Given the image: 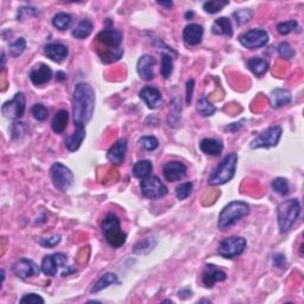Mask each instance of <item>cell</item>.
Masks as SVG:
<instances>
[{
    "label": "cell",
    "instance_id": "obj_17",
    "mask_svg": "<svg viewBox=\"0 0 304 304\" xmlns=\"http://www.w3.org/2000/svg\"><path fill=\"white\" fill-rule=\"evenodd\" d=\"M126 151H128V139L120 138L114 145L107 151L106 157L108 162H111L114 165H120L125 161Z\"/></svg>",
    "mask_w": 304,
    "mask_h": 304
},
{
    "label": "cell",
    "instance_id": "obj_8",
    "mask_svg": "<svg viewBox=\"0 0 304 304\" xmlns=\"http://www.w3.org/2000/svg\"><path fill=\"white\" fill-rule=\"evenodd\" d=\"M282 133H283V129L281 126H271V128L264 130V131L252 140L249 146L251 149H262V147H274L280 143Z\"/></svg>",
    "mask_w": 304,
    "mask_h": 304
},
{
    "label": "cell",
    "instance_id": "obj_4",
    "mask_svg": "<svg viewBox=\"0 0 304 304\" xmlns=\"http://www.w3.org/2000/svg\"><path fill=\"white\" fill-rule=\"evenodd\" d=\"M238 165V155L235 152L227 155L225 158L222 159L221 163L213 170L208 179V183L211 186H222L232 181V179L235 176V171H237Z\"/></svg>",
    "mask_w": 304,
    "mask_h": 304
},
{
    "label": "cell",
    "instance_id": "obj_23",
    "mask_svg": "<svg viewBox=\"0 0 304 304\" xmlns=\"http://www.w3.org/2000/svg\"><path fill=\"white\" fill-rule=\"evenodd\" d=\"M292 101L291 92L284 88H276L270 93V104L272 108H281Z\"/></svg>",
    "mask_w": 304,
    "mask_h": 304
},
{
    "label": "cell",
    "instance_id": "obj_54",
    "mask_svg": "<svg viewBox=\"0 0 304 304\" xmlns=\"http://www.w3.org/2000/svg\"><path fill=\"white\" fill-rule=\"evenodd\" d=\"M193 16H194V13H193V12H188V13L186 14V18H187V19H189V17L191 18Z\"/></svg>",
    "mask_w": 304,
    "mask_h": 304
},
{
    "label": "cell",
    "instance_id": "obj_31",
    "mask_svg": "<svg viewBox=\"0 0 304 304\" xmlns=\"http://www.w3.org/2000/svg\"><path fill=\"white\" fill-rule=\"evenodd\" d=\"M93 31V21L90 19H82L73 30V37L76 39H85L92 34Z\"/></svg>",
    "mask_w": 304,
    "mask_h": 304
},
{
    "label": "cell",
    "instance_id": "obj_6",
    "mask_svg": "<svg viewBox=\"0 0 304 304\" xmlns=\"http://www.w3.org/2000/svg\"><path fill=\"white\" fill-rule=\"evenodd\" d=\"M103 233L108 244L113 248H119L126 242L128 235L121 231L120 220L114 213H108L103 221Z\"/></svg>",
    "mask_w": 304,
    "mask_h": 304
},
{
    "label": "cell",
    "instance_id": "obj_15",
    "mask_svg": "<svg viewBox=\"0 0 304 304\" xmlns=\"http://www.w3.org/2000/svg\"><path fill=\"white\" fill-rule=\"evenodd\" d=\"M227 280L226 272L216 267L214 264H207L202 273V283L206 288L212 289L216 282H223Z\"/></svg>",
    "mask_w": 304,
    "mask_h": 304
},
{
    "label": "cell",
    "instance_id": "obj_51",
    "mask_svg": "<svg viewBox=\"0 0 304 304\" xmlns=\"http://www.w3.org/2000/svg\"><path fill=\"white\" fill-rule=\"evenodd\" d=\"M57 80H59V81H63V80H66V74H64L63 71H57Z\"/></svg>",
    "mask_w": 304,
    "mask_h": 304
},
{
    "label": "cell",
    "instance_id": "obj_16",
    "mask_svg": "<svg viewBox=\"0 0 304 304\" xmlns=\"http://www.w3.org/2000/svg\"><path fill=\"white\" fill-rule=\"evenodd\" d=\"M163 173H164V177L166 181L169 182H176V181H180L183 179L187 173V166L183 164L182 162L179 161H171L166 163L163 168Z\"/></svg>",
    "mask_w": 304,
    "mask_h": 304
},
{
    "label": "cell",
    "instance_id": "obj_21",
    "mask_svg": "<svg viewBox=\"0 0 304 304\" xmlns=\"http://www.w3.org/2000/svg\"><path fill=\"white\" fill-rule=\"evenodd\" d=\"M44 54L49 60L56 63H62L69 55V50L61 43H50L44 46Z\"/></svg>",
    "mask_w": 304,
    "mask_h": 304
},
{
    "label": "cell",
    "instance_id": "obj_47",
    "mask_svg": "<svg viewBox=\"0 0 304 304\" xmlns=\"http://www.w3.org/2000/svg\"><path fill=\"white\" fill-rule=\"evenodd\" d=\"M272 263L274 266L281 267V269H284V267H287V265H288L287 257H285L283 253H276V255H273V257H272Z\"/></svg>",
    "mask_w": 304,
    "mask_h": 304
},
{
    "label": "cell",
    "instance_id": "obj_18",
    "mask_svg": "<svg viewBox=\"0 0 304 304\" xmlns=\"http://www.w3.org/2000/svg\"><path fill=\"white\" fill-rule=\"evenodd\" d=\"M205 30L204 28L201 27L200 24H188L186 28H184L182 37L183 41L186 42V44L195 46L198 45L202 42V37H204Z\"/></svg>",
    "mask_w": 304,
    "mask_h": 304
},
{
    "label": "cell",
    "instance_id": "obj_48",
    "mask_svg": "<svg viewBox=\"0 0 304 304\" xmlns=\"http://www.w3.org/2000/svg\"><path fill=\"white\" fill-rule=\"evenodd\" d=\"M194 85L195 81L194 79H190L189 81L187 82V93H186V101L188 105L191 104V100H193V93H194Z\"/></svg>",
    "mask_w": 304,
    "mask_h": 304
},
{
    "label": "cell",
    "instance_id": "obj_5",
    "mask_svg": "<svg viewBox=\"0 0 304 304\" xmlns=\"http://www.w3.org/2000/svg\"><path fill=\"white\" fill-rule=\"evenodd\" d=\"M301 214V205L296 198H290L278 206L277 219L281 233H287L295 225L296 220Z\"/></svg>",
    "mask_w": 304,
    "mask_h": 304
},
{
    "label": "cell",
    "instance_id": "obj_35",
    "mask_svg": "<svg viewBox=\"0 0 304 304\" xmlns=\"http://www.w3.org/2000/svg\"><path fill=\"white\" fill-rule=\"evenodd\" d=\"M271 187L281 196H287L290 193V184H289L288 180L284 179V177H277V179H274L272 183H271Z\"/></svg>",
    "mask_w": 304,
    "mask_h": 304
},
{
    "label": "cell",
    "instance_id": "obj_42",
    "mask_svg": "<svg viewBox=\"0 0 304 304\" xmlns=\"http://www.w3.org/2000/svg\"><path fill=\"white\" fill-rule=\"evenodd\" d=\"M297 28H298V23L294 19L282 21V23L277 25V30L281 35H289L290 32L295 31Z\"/></svg>",
    "mask_w": 304,
    "mask_h": 304
},
{
    "label": "cell",
    "instance_id": "obj_44",
    "mask_svg": "<svg viewBox=\"0 0 304 304\" xmlns=\"http://www.w3.org/2000/svg\"><path fill=\"white\" fill-rule=\"evenodd\" d=\"M61 239H62L61 238V235H54V237H49V238H41L38 239V244L45 248H53L60 244Z\"/></svg>",
    "mask_w": 304,
    "mask_h": 304
},
{
    "label": "cell",
    "instance_id": "obj_38",
    "mask_svg": "<svg viewBox=\"0 0 304 304\" xmlns=\"http://www.w3.org/2000/svg\"><path fill=\"white\" fill-rule=\"evenodd\" d=\"M230 2H222V0H211V2H206L204 4V10L209 14L218 13L221 11L223 7L227 6Z\"/></svg>",
    "mask_w": 304,
    "mask_h": 304
},
{
    "label": "cell",
    "instance_id": "obj_24",
    "mask_svg": "<svg viewBox=\"0 0 304 304\" xmlns=\"http://www.w3.org/2000/svg\"><path fill=\"white\" fill-rule=\"evenodd\" d=\"M86 138V125L75 124V131L71 136L67 137L66 146L70 152H75L80 149L83 140Z\"/></svg>",
    "mask_w": 304,
    "mask_h": 304
},
{
    "label": "cell",
    "instance_id": "obj_29",
    "mask_svg": "<svg viewBox=\"0 0 304 304\" xmlns=\"http://www.w3.org/2000/svg\"><path fill=\"white\" fill-rule=\"evenodd\" d=\"M154 169V165H152V162L149 159H143V161L137 162L135 165H133L132 169V175L136 177V179H146V177L150 176V173Z\"/></svg>",
    "mask_w": 304,
    "mask_h": 304
},
{
    "label": "cell",
    "instance_id": "obj_10",
    "mask_svg": "<svg viewBox=\"0 0 304 304\" xmlns=\"http://www.w3.org/2000/svg\"><path fill=\"white\" fill-rule=\"evenodd\" d=\"M68 267H69L68 266V259L63 253H55V255L44 257L41 265L42 272L49 277L56 276L60 269H64L62 276L66 277Z\"/></svg>",
    "mask_w": 304,
    "mask_h": 304
},
{
    "label": "cell",
    "instance_id": "obj_19",
    "mask_svg": "<svg viewBox=\"0 0 304 304\" xmlns=\"http://www.w3.org/2000/svg\"><path fill=\"white\" fill-rule=\"evenodd\" d=\"M156 64V59L151 55H143L137 62V71L140 79L144 81H151L155 78L154 66Z\"/></svg>",
    "mask_w": 304,
    "mask_h": 304
},
{
    "label": "cell",
    "instance_id": "obj_46",
    "mask_svg": "<svg viewBox=\"0 0 304 304\" xmlns=\"http://www.w3.org/2000/svg\"><path fill=\"white\" fill-rule=\"evenodd\" d=\"M21 304H25V303H30V304H44V298L42 297V296H39L37 294H27L25 296H23V297L20 298L19 301Z\"/></svg>",
    "mask_w": 304,
    "mask_h": 304
},
{
    "label": "cell",
    "instance_id": "obj_2",
    "mask_svg": "<svg viewBox=\"0 0 304 304\" xmlns=\"http://www.w3.org/2000/svg\"><path fill=\"white\" fill-rule=\"evenodd\" d=\"M96 42L99 44L97 54L104 63H113L121 59L124 54L121 32L113 28L104 29L97 34Z\"/></svg>",
    "mask_w": 304,
    "mask_h": 304
},
{
    "label": "cell",
    "instance_id": "obj_33",
    "mask_svg": "<svg viewBox=\"0 0 304 304\" xmlns=\"http://www.w3.org/2000/svg\"><path fill=\"white\" fill-rule=\"evenodd\" d=\"M196 108H197V112L202 115V117H212V115L216 112V110H218L214 105L209 103L207 96H206L205 94H202V95L198 97Z\"/></svg>",
    "mask_w": 304,
    "mask_h": 304
},
{
    "label": "cell",
    "instance_id": "obj_45",
    "mask_svg": "<svg viewBox=\"0 0 304 304\" xmlns=\"http://www.w3.org/2000/svg\"><path fill=\"white\" fill-rule=\"evenodd\" d=\"M233 16L235 17V20H237L238 24H244L247 23V21L251 20V18L253 16L251 10H239L237 12L233 13Z\"/></svg>",
    "mask_w": 304,
    "mask_h": 304
},
{
    "label": "cell",
    "instance_id": "obj_9",
    "mask_svg": "<svg viewBox=\"0 0 304 304\" xmlns=\"http://www.w3.org/2000/svg\"><path fill=\"white\" fill-rule=\"evenodd\" d=\"M246 245H247V241H246L245 238L230 237L220 242L218 247V253L222 258L233 259L235 257L242 255V252H244L246 248Z\"/></svg>",
    "mask_w": 304,
    "mask_h": 304
},
{
    "label": "cell",
    "instance_id": "obj_28",
    "mask_svg": "<svg viewBox=\"0 0 304 304\" xmlns=\"http://www.w3.org/2000/svg\"><path fill=\"white\" fill-rule=\"evenodd\" d=\"M68 121H69V113L66 110H61L55 114L53 119L52 129L55 133H63L64 130L67 129Z\"/></svg>",
    "mask_w": 304,
    "mask_h": 304
},
{
    "label": "cell",
    "instance_id": "obj_53",
    "mask_svg": "<svg viewBox=\"0 0 304 304\" xmlns=\"http://www.w3.org/2000/svg\"><path fill=\"white\" fill-rule=\"evenodd\" d=\"M4 281H5V271L2 269V284L4 283Z\"/></svg>",
    "mask_w": 304,
    "mask_h": 304
},
{
    "label": "cell",
    "instance_id": "obj_50",
    "mask_svg": "<svg viewBox=\"0 0 304 304\" xmlns=\"http://www.w3.org/2000/svg\"><path fill=\"white\" fill-rule=\"evenodd\" d=\"M191 296H193V291H191L189 288H184L182 290L179 291V297L181 299H188L190 298Z\"/></svg>",
    "mask_w": 304,
    "mask_h": 304
},
{
    "label": "cell",
    "instance_id": "obj_11",
    "mask_svg": "<svg viewBox=\"0 0 304 304\" xmlns=\"http://www.w3.org/2000/svg\"><path fill=\"white\" fill-rule=\"evenodd\" d=\"M269 34L266 30L263 29H252L245 34H242L239 37V42L240 44L246 49H260L263 46H265L269 43Z\"/></svg>",
    "mask_w": 304,
    "mask_h": 304
},
{
    "label": "cell",
    "instance_id": "obj_30",
    "mask_svg": "<svg viewBox=\"0 0 304 304\" xmlns=\"http://www.w3.org/2000/svg\"><path fill=\"white\" fill-rule=\"evenodd\" d=\"M247 68L256 76H262L269 70V62L264 59H259V57H253L247 61Z\"/></svg>",
    "mask_w": 304,
    "mask_h": 304
},
{
    "label": "cell",
    "instance_id": "obj_37",
    "mask_svg": "<svg viewBox=\"0 0 304 304\" xmlns=\"http://www.w3.org/2000/svg\"><path fill=\"white\" fill-rule=\"evenodd\" d=\"M173 70V60L172 57L168 54H163L162 55V68L161 74L165 80H168L172 74Z\"/></svg>",
    "mask_w": 304,
    "mask_h": 304
},
{
    "label": "cell",
    "instance_id": "obj_32",
    "mask_svg": "<svg viewBox=\"0 0 304 304\" xmlns=\"http://www.w3.org/2000/svg\"><path fill=\"white\" fill-rule=\"evenodd\" d=\"M71 23H73V18H71L69 13L59 12L53 17V25L60 31H64L67 29H69Z\"/></svg>",
    "mask_w": 304,
    "mask_h": 304
},
{
    "label": "cell",
    "instance_id": "obj_41",
    "mask_svg": "<svg viewBox=\"0 0 304 304\" xmlns=\"http://www.w3.org/2000/svg\"><path fill=\"white\" fill-rule=\"evenodd\" d=\"M191 191H193V183L190 182L182 183L176 188V197L179 198L180 201H183L186 200L188 196H190Z\"/></svg>",
    "mask_w": 304,
    "mask_h": 304
},
{
    "label": "cell",
    "instance_id": "obj_14",
    "mask_svg": "<svg viewBox=\"0 0 304 304\" xmlns=\"http://www.w3.org/2000/svg\"><path fill=\"white\" fill-rule=\"evenodd\" d=\"M12 271L20 280H28V278L37 276L39 273V267L30 259L20 258L12 265Z\"/></svg>",
    "mask_w": 304,
    "mask_h": 304
},
{
    "label": "cell",
    "instance_id": "obj_34",
    "mask_svg": "<svg viewBox=\"0 0 304 304\" xmlns=\"http://www.w3.org/2000/svg\"><path fill=\"white\" fill-rule=\"evenodd\" d=\"M156 245H157V241L154 240L152 238H146L144 240L137 242L135 248H133V252L136 255H147V253H150L155 248Z\"/></svg>",
    "mask_w": 304,
    "mask_h": 304
},
{
    "label": "cell",
    "instance_id": "obj_1",
    "mask_svg": "<svg viewBox=\"0 0 304 304\" xmlns=\"http://www.w3.org/2000/svg\"><path fill=\"white\" fill-rule=\"evenodd\" d=\"M94 110H95V93L92 86L86 82L78 83L73 94V117L75 124H88L93 118Z\"/></svg>",
    "mask_w": 304,
    "mask_h": 304
},
{
    "label": "cell",
    "instance_id": "obj_27",
    "mask_svg": "<svg viewBox=\"0 0 304 304\" xmlns=\"http://www.w3.org/2000/svg\"><path fill=\"white\" fill-rule=\"evenodd\" d=\"M119 283V278L115 273L113 272H107L101 276L95 284L93 285L92 290L90 292L92 294H96V292H100L101 290H104V289H107L108 287H111V285L113 284H118Z\"/></svg>",
    "mask_w": 304,
    "mask_h": 304
},
{
    "label": "cell",
    "instance_id": "obj_26",
    "mask_svg": "<svg viewBox=\"0 0 304 304\" xmlns=\"http://www.w3.org/2000/svg\"><path fill=\"white\" fill-rule=\"evenodd\" d=\"M212 32L214 35H223L232 37L233 36V25L230 18L220 17L214 20L212 25Z\"/></svg>",
    "mask_w": 304,
    "mask_h": 304
},
{
    "label": "cell",
    "instance_id": "obj_3",
    "mask_svg": "<svg viewBox=\"0 0 304 304\" xmlns=\"http://www.w3.org/2000/svg\"><path fill=\"white\" fill-rule=\"evenodd\" d=\"M249 206L244 201H232L226 205L220 212L218 219V228L225 231L234 226L235 223L249 214Z\"/></svg>",
    "mask_w": 304,
    "mask_h": 304
},
{
    "label": "cell",
    "instance_id": "obj_12",
    "mask_svg": "<svg viewBox=\"0 0 304 304\" xmlns=\"http://www.w3.org/2000/svg\"><path fill=\"white\" fill-rule=\"evenodd\" d=\"M140 190L146 198H161L168 194V188L157 176H149L140 182Z\"/></svg>",
    "mask_w": 304,
    "mask_h": 304
},
{
    "label": "cell",
    "instance_id": "obj_39",
    "mask_svg": "<svg viewBox=\"0 0 304 304\" xmlns=\"http://www.w3.org/2000/svg\"><path fill=\"white\" fill-rule=\"evenodd\" d=\"M139 145L146 151H154L159 146V142L154 136H144L139 139Z\"/></svg>",
    "mask_w": 304,
    "mask_h": 304
},
{
    "label": "cell",
    "instance_id": "obj_36",
    "mask_svg": "<svg viewBox=\"0 0 304 304\" xmlns=\"http://www.w3.org/2000/svg\"><path fill=\"white\" fill-rule=\"evenodd\" d=\"M25 48H27V41H25L24 37L17 38L16 41L12 42L9 46V54L11 57L13 59H17L19 57L21 54L25 52Z\"/></svg>",
    "mask_w": 304,
    "mask_h": 304
},
{
    "label": "cell",
    "instance_id": "obj_49",
    "mask_svg": "<svg viewBox=\"0 0 304 304\" xmlns=\"http://www.w3.org/2000/svg\"><path fill=\"white\" fill-rule=\"evenodd\" d=\"M244 122H246V119H241V120L239 122H233V124H230L228 126H226V130H227V131L232 132V133H235L237 131H239V130H240L242 126L245 125Z\"/></svg>",
    "mask_w": 304,
    "mask_h": 304
},
{
    "label": "cell",
    "instance_id": "obj_20",
    "mask_svg": "<svg viewBox=\"0 0 304 304\" xmlns=\"http://www.w3.org/2000/svg\"><path fill=\"white\" fill-rule=\"evenodd\" d=\"M139 97L147 105L150 110H158L163 104L161 92L157 88H154V87L143 88L139 92Z\"/></svg>",
    "mask_w": 304,
    "mask_h": 304
},
{
    "label": "cell",
    "instance_id": "obj_7",
    "mask_svg": "<svg viewBox=\"0 0 304 304\" xmlns=\"http://www.w3.org/2000/svg\"><path fill=\"white\" fill-rule=\"evenodd\" d=\"M50 176H52L54 186L61 191H68L74 183L73 172L62 163H55L52 165Z\"/></svg>",
    "mask_w": 304,
    "mask_h": 304
},
{
    "label": "cell",
    "instance_id": "obj_13",
    "mask_svg": "<svg viewBox=\"0 0 304 304\" xmlns=\"http://www.w3.org/2000/svg\"><path fill=\"white\" fill-rule=\"evenodd\" d=\"M25 104H27V100H25L24 93H17L12 100L4 103L2 106V113L7 119L17 120L23 117L25 113Z\"/></svg>",
    "mask_w": 304,
    "mask_h": 304
},
{
    "label": "cell",
    "instance_id": "obj_52",
    "mask_svg": "<svg viewBox=\"0 0 304 304\" xmlns=\"http://www.w3.org/2000/svg\"><path fill=\"white\" fill-rule=\"evenodd\" d=\"M158 4L159 5H162V6H166V7H169V9H171L172 7V2H158Z\"/></svg>",
    "mask_w": 304,
    "mask_h": 304
},
{
    "label": "cell",
    "instance_id": "obj_25",
    "mask_svg": "<svg viewBox=\"0 0 304 304\" xmlns=\"http://www.w3.org/2000/svg\"><path fill=\"white\" fill-rule=\"evenodd\" d=\"M200 150L207 156H220L223 150V144L219 139L205 138L200 142Z\"/></svg>",
    "mask_w": 304,
    "mask_h": 304
},
{
    "label": "cell",
    "instance_id": "obj_43",
    "mask_svg": "<svg viewBox=\"0 0 304 304\" xmlns=\"http://www.w3.org/2000/svg\"><path fill=\"white\" fill-rule=\"evenodd\" d=\"M278 54H280L281 57H283L285 60H291L292 57L295 56V50L292 49L290 43L288 42H282L280 45H278Z\"/></svg>",
    "mask_w": 304,
    "mask_h": 304
},
{
    "label": "cell",
    "instance_id": "obj_40",
    "mask_svg": "<svg viewBox=\"0 0 304 304\" xmlns=\"http://www.w3.org/2000/svg\"><path fill=\"white\" fill-rule=\"evenodd\" d=\"M31 113H32V115H34V118L36 119V120L44 121L45 119L48 118L49 111H48V108L44 106V105L36 104V105H34V107H32Z\"/></svg>",
    "mask_w": 304,
    "mask_h": 304
},
{
    "label": "cell",
    "instance_id": "obj_22",
    "mask_svg": "<svg viewBox=\"0 0 304 304\" xmlns=\"http://www.w3.org/2000/svg\"><path fill=\"white\" fill-rule=\"evenodd\" d=\"M53 79V70L44 63H39L31 70L30 80L35 86L46 85Z\"/></svg>",
    "mask_w": 304,
    "mask_h": 304
}]
</instances>
